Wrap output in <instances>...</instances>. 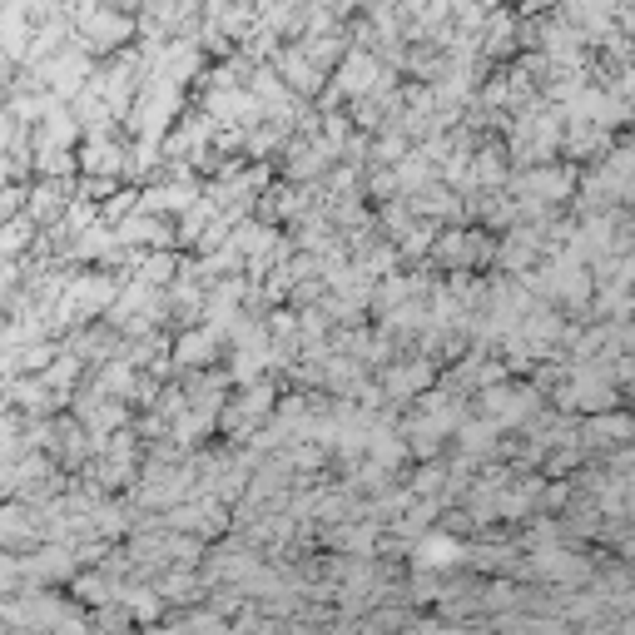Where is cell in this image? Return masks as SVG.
Segmentation results:
<instances>
[{"mask_svg":"<svg viewBox=\"0 0 635 635\" xmlns=\"http://www.w3.org/2000/svg\"><path fill=\"white\" fill-rule=\"evenodd\" d=\"M432 263L437 268H452V273H472L477 263H487L492 258V239L487 234H442L432 249Z\"/></svg>","mask_w":635,"mask_h":635,"instance_id":"obj_1","label":"cell"},{"mask_svg":"<svg viewBox=\"0 0 635 635\" xmlns=\"http://www.w3.org/2000/svg\"><path fill=\"white\" fill-rule=\"evenodd\" d=\"M462 556H467V546L457 536H447V531H422L412 541V566L432 571V576H447L452 566H462Z\"/></svg>","mask_w":635,"mask_h":635,"instance_id":"obj_2","label":"cell"},{"mask_svg":"<svg viewBox=\"0 0 635 635\" xmlns=\"http://www.w3.org/2000/svg\"><path fill=\"white\" fill-rule=\"evenodd\" d=\"M382 80V65L368 55V50H343V70H338V95H348V100H363L373 85Z\"/></svg>","mask_w":635,"mask_h":635,"instance_id":"obj_3","label":"cell"},{"mask_svg":"<svg viewBox=\"0 0 635 635\" xmlns=\"http://www.w3.org/2000/svg\"><path fill=\"white\" fill-rule=\"evenodd\" d=\"M219 343H224V333H214L209 323L204 328H184L179 343H174V363L179 368H209L219 358Z\"/></svg>","mask_w":635,"mask_h":635,"instance_id":"obj_4","label":"cell"},{"mask_svg":"<svg viewBox=\"0 0 635 635\" xmlns=\"http://www.w3.org/2000/svg\"><path fill=\"white\" fill-rule=\"evenodd\" d=\"M586 437H581V447H596V452H606V447H626V437H631V422L611 407V412H591V422L581 427Z\"/></svg>","mask_w":635,"mask_h":635,"instance_id":"obj_5","label":"cell"},{"mask_svg":"<svg viewBox=\"0 0 635 635\" xmlns=\"http://www.w3.org/2000/svg\"><path fill=\"white\" fill-rule=\"evenodd\" d=\"M427 378H432V358H407L402 368L382 373V397H412L427 387Z\"/></svg>","mask_w":635,"mask_h":635,"instance_id":"obj_6","label":"cell"},{"mask_svg":"<svg viewBox=\"0 0 635 635\" xmlns=\"http://www.w3.org/2000/svg\"><path fill=\"white\" fill-rule=\"evenodd\" d=\"M278 75H288V85H293L298 95H318V90H323V70H318L313 60H303L298 50H283V55H278Z\"/></svg>","mask_w":635,"mask_h":635,"instance_id":"obj_7","label":"cell"},{"mask_svg":"<svg viewBox=\"0 0 635 635\" xmlns=\"http://www.w3.org/2000/svg\"><path fill=\"white\" fill-rule=\"evenodd\" d=\"M75 601L80 606H110L115 601V581L105 571H85V576H75Z\"/></svg>","mask_w":635,"mask_h":635,"instance_id":"obj_8","label":"cell"},{"mask_svg":"<svg viewBox=\"0 0 635 635\" xmlns=\"http://www.w3.org/2000/svg\"><path fill=\"white\" fill-rule=\"evenodd\" d=\"M134 209H139V194H134V189H115V194L105 199L100 219H105V224H120V219H129Z\"/></svg>","mask_w":635,"mask_h":635,"instance_id":"obj_9","label":"cell"}]
</instances>
